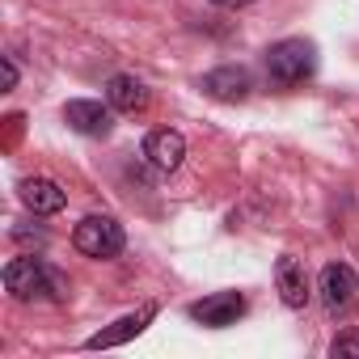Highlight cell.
Returning a JSON list of instances; mask_svg holds the SVG:
<instances>
[{
	"label": "cell",
	"mask_w": 359,
	"mask_h": 359,
	"mask_svg": "<svg viewBox=\"0 0 359 359\" xmlns=\"http://www.w3.org/2000/svg\"><path fill=\"white\" fill-rule=\"evenodd\" d=\"M152 317H156V304H144L140 313H127V317H118V321H114V330H102V334H93L85 346H89V351H102V346H123V342H127V338H135V334H140V330H144Z\"/></svg>",
	"instance_id": "obj_12"
},
{
	"label": "cell",
	"mask_w": 359,
	"mask_h": 359,
	"mask_svg": "<svg viewBox=\"0 0 359 359\" xmlns=\"http://www.w3.org/2000/svg\"><path fill=\"white\" fill-rule=\"evenodd\" d=\"M64 123L72 127V131H81V135H93V140H102V135H110L114 131V106L106 102H89V97H76V102H68L64 106Z\"/></svg>",
	"instance_id": "obj_5"
},
{
	"label": "cell",
	"mask_w": 359,
	"mask_h": 359,
	"mask_svg": "<svg viewBox=\"0 0 359 359\" xmlns=\"http://www.w3.org/2000/svg\"><path fill=\"white\" fill-rule=\"evenodd\" d=\"M72 245L85 254V258H118L127 237H123V224L114 216H85L72 233Z\"/></svg>",
	"instance_id": "obj_3"
},
{
	"label": "cell",
	"mask_w": 359,
	"mask_h": 359,
	"mask_svg": "<svg viewBox=\"0 0 359 359\" xmlns=\"http://www.w3.org/2000/svg\"><path fill=\"white\" fill-rule=\"evenodd\" d=\"M106 102H110L118 114H140V110H148L152 93H148V85L135 81V76H110V81H106Z\"/></svg>",
	"instance_id": "obj_9"
},
{
	"label": "cell",
	"mask_w": 359,
	"mask_h": 359,
	"mask_svg": "<svg viewBox=\"0 0 359 359\" xmlns=\"http://www.w3.org/2000/svg\"><path fill=\"white\" fill-rule=\"evenodd\" d=\"M250 89H254V76L245 68H237V64H224V68L203 76V93L216 97V102H245Z\"/></svg>",
	"instance_id": "obj_7"
},
{
	"label": "cell",
	"mask_w": 359,
	"mask_h": 359,
	"mask_svg": "<svg viewBox=\"0 0 359 359\" xmlns=\"http://www.w3.org/2000/svg\"><path fill=\"white\" fill-rule=\"evenodd\" d=\"M275 283H279V296H283L287 309H304V300H309V279H304V266H300L292 254H283V258L275 262Z\"/></svg>",
	"instance_id": "obj_11"
},
{
	"label": "cell",
	"mask_w": 359,
	"mask_h": 359,
	"mask_svg": "<svg viewBox=\"0 0 359 359\" xmlns=\"http://www.w3.org/2000/svg\"><path fill=\"white\" fill-rule=\"evenodd\" d=\"M13 85H18V64H13V60L5 55V93H9Z\"/></svg>",
	"instance_id": "obj_15"
},
{
	"label": "cell",
	"mask_w": 359,
	"mask_h": 359,
	"mask_svg": "<svg viewBox=\"0 0 359 359\" xmlns=\"http://www.w3.org/2000/svg\"><path fill=\"white\" fill-rule=\"evenodd\" d=\"M330 355H359V330L338 334V338H334V346H330Z\"/></svg>",
	"instance_id": "obj_13"
},
{
	"label": "cell",
	"mask_w": 359,
	"mask_h": 359,
	"mask_svg": "<svg viewBox=\"0 0 359 359\" xmlns=\"http://www.w3.org/2000/svg\"><path fill=\"white\" fill-rule=\"evenodd\" d=\"M212 5H220V9H241V5H250V0H212Z\"/></svg>",
	"instance_id": "obj_16"
},
{
	"label": "cell",
	"mask_w": 359,
	"mask_h": 359,
	"mask_svg": "<svg viewBox=\"0 0 359 359\" xmlns=\"http://www.w3.org/2000/svg\"><path fill=\"white\" fill-rule=\"evenodd\" d=\"M321 304L325 313L334 317H346L355 304H359V275L346 266V262H330L321 271Z\"/></svg>",
	"instance_id": "obj_4"
},
{
	"label": "cell",
	"mask_w": 359,
	"mask_h": 359,
	"mask_svg": "<svg viewBox=\"0 0 359 359\" xmlns=\"http://www.w3.org/2000/svg\"><path fill=\"white\" fill-rule=\"evenodd\" d=\"M22 203L34 216H55V212H64L68 195L51 182V177H26V182H22Z\"/></svg>",
	"instance_id": "obj_10"
},
{
	"label": "cell",
	"mask_w": 359,
	"mask_h": 359,
	"mask_svg": "<svg viewBox=\"0 0 359 359\" xmlns=\"http://www.w3.org/2000/svg\"><path fill=\"white\" fill-rule=\"evenodd\" d=\"M144 156H148L161 173H173L177 165H182V156H187V140L177 135V131H169V127H161V131H152V135L144 140Z\"/></svg>",
	"instance_id": "obj_8"
},
{
	"label": "cell",
	"mask_w": 359,
	"mask_h": 359,
	"mask_svg": "<svg viewBox=\"0 0 359 359\" xmlns=\"http://www.w3.org/2000/svg\"><path fill=\"white\" fill-rule=\"evenodd\" d=\"M262 68H266V76H271L279 89L304 85V81L317 72V47H313L309 39H283V43H271L266 55H262Z\"/></svg>",
	"instance_id": "obj_2"
},
{
	"label": "cell",
	"mask_w": 359,
	"mask_h": 359,
	"mask_svg": "<svg viewBox=\"0 0 359 359\" xmlns=\"http://www.w3.org/2000/svg\"><path fill=\"white\" fill-rule=\"evenodd\" d=\"M245 313V296L241 292H212L203 300L191 304V317L212 325V330H224V325H237V317Z\"/></svg>",
	"instance_id": "obj_6"
},
{
	"label": "cell",
	"mask_w": 359,
	"mask_h": 359,
	"mask_svg": "<svg viewBox=\"0 0 359 359\" xmlns=\"http://www.w3.org/2000/svg\"><path fill=\"white\" fill-rule=\"evenodd\" d=\"M13 241L34 245V250H43V245H47V237H43V233H30V229H13Z\"/></svg>",
	"instance_id": "obj_14"
},
{
	"label": "cell",
	"mask_w": 359,
	"mask_h": 359,
	"mask_svg": "<svg viewBox=\"0 0 359 359\" xmlns=\"http://www.w3.org/2000/svg\"><path fill=\"white\" fill-rule=\"evenodd\" d=\"M5 287L13 300H64V279L34 254L5 262Z\"/></svg>",
	"instance_id": "obj_1"
}]
</instances>
